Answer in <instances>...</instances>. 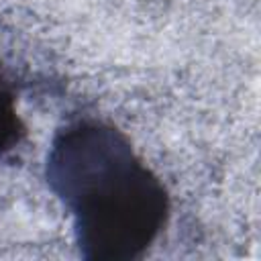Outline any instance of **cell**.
<instances>
[{
    "label": "cell",
    "mask_w": 261,
    "mask_h": 261,
    "mask_svg": "<svg viewBox=\"0 0 261 261\" xmlns=\"http://www.w3.org/2000/svg\"><path fill=\"white\" fill-rule=\"evenodd\" d=\"M49 169L59 194L75 206L80 243L92 249L88 257H133L151 241L161 212L159 194L110 130L67 133Z\"/></svg>",
    "instance_id": "obj_1"
}]
</instances>
